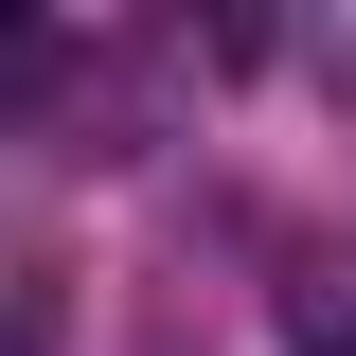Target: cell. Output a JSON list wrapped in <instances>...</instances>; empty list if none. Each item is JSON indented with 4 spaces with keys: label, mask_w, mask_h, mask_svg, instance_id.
I'll return each mask as SVG.
<instances>
[{
    "label": "cell",
    "mask_w": 356,
    "mask_h": 356,
    "mask_svg": "<svg viewBox=\"0 0 356 356\" xmlns=\"http://www.w3.org/2000/svg\"><path fill=\"white\" fill-rule=\"evenodd\" d=\"M267 321H285V356H356V250H303L267 285Z\"/></svg>",
    "instance_id": "6da1fadb"
},
{
    "label": "cell",
    "mask_w": 356,
    "mask_h": 356,
    "mask_svg": "<svg viewBox=\"0 0 356 356\" xmlns=\"http://www.w3.org/2000/svg\"><path fill=\"white\" fill-rule=\"evenodd\" d=\"M54 339H72V267L36 232H0V356H54Z\"/></svg>",
    "instance_id": "7a4b0ae2"
},
{
    "label": "cell",
    "mask_w": 356,
    "mask_h": 356,
    "mask_svg": "<svg viewBox=\"0 0 356 356\" xmlns=\"http://www.w3.org/2000/svg\"><path fill=\"white\" fill-rule=\"evenodd\" d=\"M321 89H356V18H321Z\"/></svg>",
    "instance_id": "3957f363"
}]
</instances>
